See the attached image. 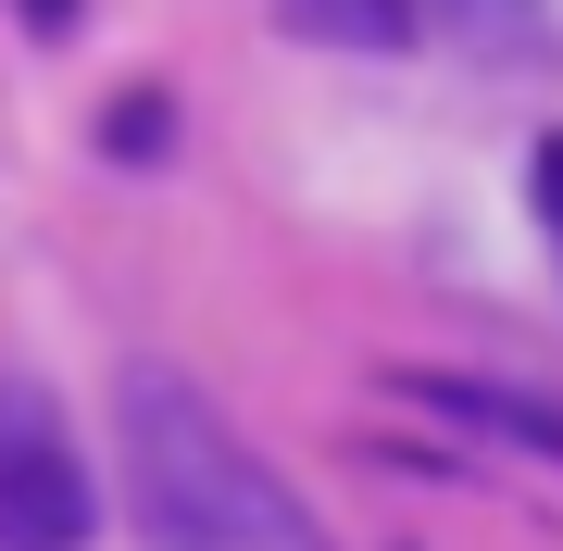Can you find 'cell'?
I'll return each instance as SVG.
<instances>
[{"label":"cell","mask_w":563,"mask_h":551,"mask_svg":"<svg viewBox=\"0 0 563 551\" xmlns=\"http://www.w3.org/2000/svg\"><path fill=\"white\" fill-rule=\"evenodd\" d=\"M25 25H38V38H63V25H76V0H13Z\"/></svg>","instance_id":"cell-7"},{"label":"cell","mask_w":563,"mask_h":551,"mask_svg":"<svg viewBox=\"0 0 563 551\" xmlns=\"http://www.w3.org/2000/svg\"><path fill=\"white\" fill-rule=\"evenodd\" d=\"M151 139H163V101H125V113H113V151H125V164H139Z\"/></svg>","instance_id":"cell-5"},{"label":"cell","mask_w":563,"mask_h":551,"mask_svg":"<svg viewBox=\"0 0 563 551\" xmlns=\"http://www.w3.org/2000/svg\"><path fill=\"white\" fill-rule=\"evenodd\" d=\"M125 489H139L151 551H325V527L288 502V476L225 427L188 376H125Z\"/></svg>","instance_id":"cell-1"},{"label":"cell","mask_w":563,"mask_h":551,"mask_svg":"<svg viewBox=\"0 0 563 551\" xmlns=\"http://www.w3.org/2000/svg\"><path fill=\"white\" fill-rule=\"evenodd\" d=\"M88 464L38 376H0V551H88Z\"/></svg>","instance_id":"cell-2"},{"label":"cell","mask_w":563,"mask_h":551,"mask_svg":"<svg viewBox=\"0 0 563 551\" xmlns=\"http://www.w3.org/2000/svg\"><path fill=\"white\" fill-rule=\"evenodd\" d=\"M539 213H551V239H563V139H539Z\"/></svg>","instance_id":"cell-6"},{"label":"cell","mask_w":563,"mask_h":551,"mask_svg":"<svg viewBox=\"0 0 563 551\" xmlns=\"http://www.w3.org/2000/svg\"><path fill=\"white\" fill-rule=\"evenodd\" d=\"M413 401H439L463 414V427H488V439H526V451H551L563 464V401H526V388H476V376H401Z\"/></svg>","instance_id":"cell-3"},{"label":"cell","mask_w":563,"mask_h":551,"mask_svg":"<svg viewBox=\"0 0 563 551\" xmlns=\"http://www.w3.org/2000/svg\"><path fill=\"white\" fill-rule=\"evenodd\" d=\"M276 25L313 38V51H401L413 38V0H276Z\"/></svg>","instance_id":"cell-4"}]
</instances>
